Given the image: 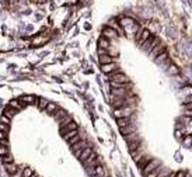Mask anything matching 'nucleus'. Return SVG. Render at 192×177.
<instances>
[{"label":"nucleus","instance_id":"nucleus-1","mask_svg":"<svg viewBox=\"0 0 192 177\" xmlns=\"http://www.w3.org/2000/svg\"><path fill=\"white\" fill-rule=\"evenodd\" d=\"M119 25L124 28V30H126L129 34H130V31H132L133 34H136L137 28H139V25L136 24V21H135L133 19H129V17H122L121 21H119Z\"/></svg>","mask_w":192,"mask_h":177},{"label":"nucleus","instance_id":"nucleus-2","mask_svg":"<svg viewBox=\"0 0 192 177\" xmlns=\"http://www.w3.org/2000/svg\"><path fill=\"white\" fill-rule=\"evenodd\" d=\"M135 111V107L133 106H125V107L121 108H115L114 110V115L116 118H122V117H130Z\"/></svg>","mask_w":192,"mask_h":177},{"label":"nucleus","instance_id":"nucleus-3","mask_svg":"<svg viewBox=\"0 0 192 177\" xmlns=\"http://www.w3.org/2000/svg\"><path fill=\"white\" fill-rule=\"evenodd\" d=\"M159 42H160V39H159V38H156V37H153V35H150V37L147 38L146 41L140 45V48H142L145 52H150L151 49H153L157 44H159Z\"/></svg>","mask_w":192,"mask_h":177},{"label":"nucleus","instance_id":"nucleus-4","mask_svg":"<svg viewBox=\"0 0 192 177\" xmlns=\"http://www.w3.org/2000/svg\"><path fill=\"white\" fill-rule=\"evenodd\" d=\"M83 163H84V166H86V167L91 169V167H94V166H97V164L101 163V158H98V156L93 152V153L90 155V156H88V158H87Z\"/></svg>","mask_w":192,"mask_h":177},{"label":"nucleus","instance_id":"nucleus-5","mask_svg":"<svg viewBox=\"0 0 192 177\" xmlns=\"http://www.w3.org/2000/svg\"><path fill=\"white\" fill-rule=\"evenodd\" d=\"M149 37H150V31H149L147 28H145V30H137L136 35H135V39L137 41V44H139V45H142L143 42L146 41Z\"/></svg>","mask_w":192,"mask_h":177},{"label":"nucleus","instance_id":"nucleus-6","mask_svg":"<svg viewBox=\"0 0 192 177\" xmlns=\"http://www.w3.org/2000/svg\"><path fill=\"white\" fill-rule=\"evenodd\" d=\"M111 82H115V83H130L129 77L122 72H116L111 76Z\"/></svg>","mask_w":192,"mask_h":177},{"label":"nucleus","instance_id":"nucleus-7","mask_svg":"<svg viewBox=\"0 0 192 177\" xmlns=\"http://www.w3.org/2000/svg\"><path fill=\"white\" fill-rule=\"evenodd\" d=\"M157 166H160V162H159L157 159H153V158H151V159H150V162H149V163H147L146 166H145V167L142 169L143 174L146 176L147 173H149V172H151V170H154V169L157 167Z\"/></svg>","mask_w":192,"mask_h":177},{"label":"nucleus","instance_id":"nucleus-8","mask_svg":"<svg viewBox=\"0 0 192 177\" xmlns=\"http://www.w3.org/2000/svg\"><path fill=\"white\" fill-rule=\"evenodd\" d=\"M119 66L115 63V62H111V63H105V65H101V72L105 73V75H110L114 70H116Z\"/></svg>","mask_w":192,"mask_h":177},{"label":"nucleus","instance_id":"nucleus-9","mask_svg":"<svg viewBox=\"0 0 192 177\" xmlns=\"http://www.w3.org/2000/svg\"><path fill=\"white\" fill-rule=\"evenodd\" d=\"M118 31L116 30H114L112 27H104V30H102V37L105 38H118Z\"/></svg>","mask_w":192,"mask_h":177},{"label":"nucleus","instance_id":"nucleus-10","mask_svg":"<svg viewBox=\"0 0 192 177\" xmlns=\"http://www.w3.org/2000/svg\"><path fill=\"white\" fill-rule=\"evenodd\" d=\"M112 97H130V90H125V89H114L112 90Z\"/></svg>","mask_w":192,"mask_h":177},{"label":"nucleus","instance_id":"nucleus-11","mask_svg":"<svg viewBox=\"0 0 192 177\" xmlns=\"http://www.w3.org/2000/svg\"><path fill=\"white\" fill-rule=\"evenodd\" d=\"M90 173H91L93 176L96 177H102L104 176V173H105V169H104V166L102 164H97V166H94V167L90 169Z\"/></svg>","mask_w":192,"mask_h":177},{"label":"nucleus","instance_id":"nucleus-12","mask_svg":"<svg viewBox=\"0 0 192 177\" xmlns=\"http://www.w3.org/2000/svg\"><path fill=\"white\" fill-rule=\"evenodd\" d=\"M72 129H77V124L74 121H70V122H67L66 125L60 126V135L63 136L64 134H67L69 131H72Z\"/></svg>","mask_w":192,"mask_h":177},{"label":"nucleus","instance_id":"nucleus-13","mask_svg":"<svg viewBox=\"0 0 192 177\" xmlns=\"http://www.w3.org/2000/svg\"><path fill=\"white\" fill-rule=\"evenodd\" d=\"M136 131V125L133 124V122H130V124H128V125L122 126V128H119V132H121V135H128V134H132V132H135Z\"/></svg>","mask_w":192,"mask_h":177},{"label":"nucleus","instance_id":"nucleus-14","mask_svg":"<svg viewBox=\"0 0 192 177\" xmlns=\"http://www.w3.org/2000/svg\"><path fill=\"white\" fill-rule=\"evenodd\" d=\"M164 51H165V45L164 44H161V42H159V44H157V45H156V47L150 51L151 58H156L157 55H160L161 52H164Z\"/></svg>","mask_w":192,"mask_h":177},{"label":"nucleus","instance_id":"nucleus-15","mask_svg":"<svg viewBox=\"0 0 192 177\" xmlns=\"http://www.w3.org/2000/svg\"><path fill=\"white\" fill-rule=\"evenodd\" d=\"M46 41H48V37L44 35V34H39L38 37H35L34 39H32V44H34L35 47H41V45H44Z\"/></svg>","mask_w":192,"mask_h":177},{"label":"nucleus","instance_id":"nucleus-16","mask_svg":"<svg viewBox=\"0 0 192 177\" xmlns=\"http://www.w3.org/2000/svg\"><path fill=\"white\" fill-rule=\"evenodd\" d=\"M93 153V149L91 148H90V146H87V148H84V149L82 150V153L79 155V160H80V162H84V160H86L87 158H88V156H90V155Z\"/></svg>","mask_w":192,"mask_h":177},{"label":"nucleus","instance_id":"nucleus-17","mask_svg":"<svg viewBox=\"0 0 192 177\" xmlns=\"http://www.w3.org/2000/svg\"><path fill=\"white\" fill-rule=\"evenodd\" d=\"M88 146V144H87L86 141H79V142H76L74 145H72V152H76V150H83L84 148H87Z\"/></svg>","mask_w":192,"mask_h":177},{"label":"nucleus","instance_id":"nucleus-18","mask_svg":"<svg viewBox=\"0 0 192 177\" xmlns=\"http://www.w3.org/2000/svg\"><path fill=\"white\" fill-rule=\"evenodd\" d=\"M17 112H19L17 110H14L13 107H10V106H7V107L4 108V111H3V115H6L7 118H9V120H13V117L16 115Z\"/></svg>","mask_w":192,"mask_h":177},{"label":"nucleus","instance_id":"nucleus-19","mask_svg":"<svg viewBox=\"0 0 192 177\" xmlns=\"http://www.w3.org/2000/svg\"><path fill=\"white\" fill-rule=\"evenodd\" d=\"M98 61H100L101 65H105V63H111V62H115V59H114V58H112L111 55H108V54H104V55H100Z\"/></svg>","mask_w":192,"mask_h":177},{"label":"nucleus","instance_id":"nucleus-20","mask_svg":"<svg viewBox=\"0 0 192 177\" xmlns=\"http://www.w3.org/2000/svg\"><path fill=\"white\" fill-rule=\"evenodd\" d=\"M56 110H58V104H55V103H52V101L48 103V104H46V107L44 108V111H45L46 114H50V115H52Z\"/></svg>","mask_w":192,"mask_h":177},{"label":"nucleus","instance_id":"nucleus-21","mask_svg":"<svg viewBox=\"0 0 192 177\" xmlns=\"http://www.w3.org/2000/svg\"><path fill=\"white\" fill-rule=\"evenodd\" d=\"M150 156H147V155H143L142 158L139 159V160H137L136 163H137V166H139V169H140V170H142L143 167H145V166H146L147 163H149V162H150Z\"/></svg>","mask_w":192,"mask_h":177},{"label":"nucleus","instance_id":"nucleus-22","mask_svg":"<svg viewBox=\"0 0 192 177\" xmlns=\"http://www.w3.org/2000/svg\"><path fill=\"white\" fill-rule=\"evenodd\" d=\"M130 155H132L133 160H135V162H137V160H139V159L145 155V152H143V146H140V148H139V149H136V150H132V152H130Z\"/></svg>","mask_w":192,"mask_h":177},{"label":"nucleus","instance_id":"nucleus-23","mask_svg":"<svg viewBox=\"0 0 192 177\" xmlns=\"http://www.w3.org/2000/svg\"><path fill=\"white\" fill-rule=\"evenodd\" d=\"M132 122V120H130V117H122V118H116V124H118L119 128H122V126L128 125V124H130Z\"/></svg>","mask_w":192,"mask_h":177},{"label":"nucleus","instance_id":"nucleus-24","mask_svg":"<svg viewBox=\"0 0 192 177\" xmlns=\"http://www.w3.org/2000/svg\"><path fill=\"white\" fill-rule=\"evenodd\" d=\"M4 167H6V172L9 173L10 176H13L14 173L17 172L19 166H17V164H14V162H13V163H6V164H4Z\"/></svg>","mask_w":192,"mask_h":177},{"label":"nucleus","instance_id":"nucleus-25","mask_svg":"<svg viewBox=\"0 0 192 177\" xmlns=\"http://www.w3.org/2000/svg\"><path fill=\"white\" fill-rule=\"evenodd\" d=\"M129 146H128V149L129 152H132V150H136L139 149L140 146H142V139H137V141H133V142H129Z\"/></svg>","mask_w":192,"mask_h":177},{"label":"nucleus","instance_id":"nucleus-26","mask_svg":"<svg viewBox=\"0 0 192 177\" xmlns=\"http://www.w3.org/2000/svg\"><path fill=\"white\" fill-rule=\"evenodd\" d=\"M98 48H102V49H108V48H110V41H108V38L100 37V39H98Z\"/></svg>","mask_w":192,"mask_h":177},{"label":"nucleus","instance_id":"nucleus-27","mask_svg":"<svg viewBox=\"0 0 192 177\" xmlns=\"http://www.w3.org/2000/svg\"><path fill=\"white\" fill-rule=\"evenodd\" d=\"M52 115H53V118H55L56 121H60V120H62L64 115H67V112L64 111V110H60V108H58V110H56V111L53 112Z\"/></svg>","mask_w":192,"mask_h":177},{"label":"nucleus","instance_id":"nucleus-28","mask_svg":"<svg viewBox=\"0 0 192 177\" xmlns=\"http://www.w3.org/2000/svg\"><path fill=\"white\" fill-rule=\"evenodd\" d=\"M167 59H168V54H167V52H161L160 55H157L154 58V62L156 63H163V62L164 61H167Z\"/></svg>","mask_w":192,"mask_h":177},{"label":"nucleus","instance_id":"nucleus-29","mask_svg":"<svg viewBox=\"0 0 192 177\" xmlns=\"http://www.w3.org/2000/svg\"><path fill=\"white\" fill-rule=\"evenodd\" d=\"M124 138H125V141H126L128 144H129V142H133V141L142 139V138H140V136L136 134V131H135V132H132V134H128V135H125Z\"/></svg>","mask_w":192,"mask_h":177},{"label":"nucleus","instance_id":"nucleus-30","mask_svg":"<svg viewBox=\"0 0 192 177\" xmlns=\"http://www.w3.org/2000/svg\"><path fill=\"white\" fill-rule=\"evenodd\" d=\"M111 86H112V89H125V90L130 89V83H115V82H111Z\"/></svg>","mask_w":192,"mask_h":177},{"label":"nucleus","instance_id":"nucleus-31","mask_svg":"<svg viewBox=\"0 0 192 177\" xmlns=\"http://www.w3.org/2000/svg\"><path fill=\"white\" fill-rule=\"evenodd\" d=\"M10 107H13L14 110H17V111H20V110H23V104H21V103L19 101V100H11V101H10V104H9Z\"/></svg>","mask_w":192,"mask_h":177},{"label":"nucleus","instance_id":"nucleus-32","mask_svg":"<svg viewBox=\"0 0 192 177\" xmlns=\"http://www.w3.org/2000/svg\"><path fill=\"white\" fill-rule=\"evenodd\" d=\"M167 73H168V75H178V73H179V68L171 63V65H170V68L167 69Z\"/></svg>","mask_w":192,"mask_h":177},{"label":"nucleus","instance_id":"nucleus-33","mask_svg":"<svg viewBox=\"0 0 192 177\" xmlns=\"http://www.w3.org/2000/svg\"><path fill=\"white\" fill-rule=\"evenodd\" d=\"M6 155H10L9 145H3V144H0V156H6Z\"/></svg>","mask_w":192,"mask_h":177},{"label":"nucleus","instance_id":"nucleus-34","mask_svg":"<svg viewBox=\"0 0 192 177\" xmlns=\"http://www.w3.org/2000/svg\"><path fill=\"white\" fill-rule=\"evenodd\" d=\"M80 139H82V135H80V134H76V135H73L72 138H69V139H67V144L72 146V145H74L76 142H79Z\"/></svg>","mask_w":192,"mask_h":177},{"label":"nucleus","instance_id":"nucleus-35","mask_svg":"<svg viewBox=\"0 0 192 177\" xmlns=\"http://www.w3.org/2000/svg\"><path fill=\"white\" fill-rule=\"evenodd\" d=\"M48 103H49V101H48L46 98H38V101H37V104H38V108L44 111V108L46 107V104H48Z\"/></svg>","mask_w":192,"mask_h":177},{"label":"nucleus","instance_id":"nucleus-36","mask_svg":"<svg viewBox=\"0 0 192 177\" xmlns=\"http://www.w3.org/2000/svg\"><path fill=\"white\" fill-rule=\"evenodd\" d=\"M181 141H182L184 144H185V146H187V148H189V146H191V142H192V135L187 134V135L184 136V138H182Z\"/></svg>","mask_w":192,"mask_h":177},{"label":"nucleus","instance_id":"nucleus-37","mask_svg":"<svg viewBox=\"0 0 192 177\" xmlns=\"http://www.w3.org/2000/svg\"><path fill=\"white\" fill-rule=\"evenodd\" d=\"M1 162L3 163H13L14 162V158L11 156V155H6V156H1Z\"/></svg>","mask_w":192,"mask_h":177},{"label":"nucleus","instance_id":"nucleus-38","mask_svg":"<svg viewBox=\"0 0 192 177\" xmlns=\"http://www.w3.org/2000/svg\"><path fill=\"white\" fill-rule=\"evenodd\" d=\"M160 170H161V167H160V166H157L154 170H151V172L147 173L146 177H157V174H159V172H160Z\"/></svg>","mask_w":192,"mask_h":177},{"label":"nucleus","instance_id":"nucleus-39","mask_svg":"<svg viewBox=\"0 0 192 177\" xmlns=\"http://www.w3.org/2000/svg\"><path fill=\"white\" fill-rule=\"evenodd\" d=\"M76 134H79V131H77V129H72V131H69L67 134H64V135H63V139H64V141H67L69 138H72V136L76 135Z\"/></svg>","mask_w":192,"mask_h":177},{"label":"nucleus","instance_id":"nucleus-40","mask_svg":"<svg viewBox=\"0 0 192 177\" xmlns=\"http://www.w3.org/2000/svg\"><path fill=\"white\" fill-rule=\"evenodd\" d=\"M34 173V170H32L31 167H25L23 169V174H21V177H30Z\"/></svg>","mask_w":192,"mask_h":177},{"label":"nucleus","instance_id":"nucleus-41","mask_svg":"<svg viewBox=\"0 0 192 177\" xmlns=\"http://www.w3.org/2000/svg\"><path fill=\"white\" fill-rule=\"evenodd\" d=\"M70 121H72V117L69 115V114H67V115H64L63 118H62V120L59 121V122H60V126L66 125V124H67V122H70Z\"/></svg>","mask_w":192,"mask_h":177},{"label":"nucleus","instance_id":"nucleus-42","mask_svg":"<svg viewBox=\"0 0 192 177\" xmlns=\"http://www.w3.org/2000/svg\"><path fill=\"white\" fill-rule=\"evenodd\" d=\"M0 131H1V132H6V134H9L10 125L9 124H4V122H0Z\"/></svg>","mask_w":192,"mask_h":177},{"label":"nucleus","instance_id":"nucleus-43","mask_svg":"<svg viewBox=\"0 0 192 177\" xmlns=\"http://www.w3.org/2000/svg\"><path fill=\"white\" fill-rule=\"evenodd\" d=\"M165 176H168V170H164V169H161L159 174H157V177H165Z\"/></svg>","mask_w":192,"mask_h":177},{"label":"nucleus","instance_id":"nucleus-44","mask_svg":"<svg viewBox=\"0 0 192 177\" xmlns=\"http://www.w3.org/2000/svg\"><path fill=\"white\" fill-rule=\"evenodd\" d=\"M23 169L24 167H19V169H17V172L14 173L11 177H21V174H23Z\"/></svg>","mask_w":192,"mask_h":177},{"label":"nucleus","instance_id":"nucleus-45","mask_svg":"<svg viewBox=\"0 0 192 177\" xmlns=\"http://www.w3.org/2000/svg\"><path fill=\"white\" fill-rule=\"evenodd\" d=\"M10 121H11V120H9V118H7L6 115H3V114H1V117H0V122H4V124H10Z\"/></svg>","mask_w":192,"mask_h":177},{"label":"nucleus","instance_id":"nucleus-46","mask_svg":"<svg viewBox=\"0 0 192 177\" xmlns=\"http://www.w3.org/2000/svg\"><path fill=\"white\" fill-rule=\"evenodd\" d=\"M185 174H187V173L181 170V172H177V173H175V176H174V177H185Z\"/></svg>","mask_w":192,"mask_h":177},{"label":"nucleus","instance_id":"nucleus-47","mask_svg":"<svg viewBox=\"0 0 192 177\" xmlns=\"http://www.w3.org/2000/svg\"><path fill=\"white\" fill-rule=\"evenodd\" d=\"M175 136H177L178 139H182V138H184V134H182V132H179V131H175Z\"/></svg>","mask_w":192,"mask_h":177},{"label":"nucleus","instance_id":"nucleus-48","mask_svg":"<svg viewBox=\"0 0 192 177\" xmlns=\"http://www.w3.org/2000/svg\"><path fill=\"white\" fill-rule=\"evenodd\" d=\"M107 54V49H102V48H98V55H104Z\"/></svg>","mask_w":192,"mask_h":177},{"label":"nucleus","instance_id":"nucleus-49","mask_svg":"<svg viewBox=\"0 0 192 177\" xmlns=\"http://www.w3.org/2000/svg\"><path fill=\"white\" fill-rule=\"evenodd\" d=\"M35 1H37V3H41V4H42V3H45L46 0H35Z\"/></svg>","mask_w":192,"mask_h":177}]
</instances>
